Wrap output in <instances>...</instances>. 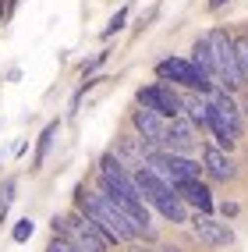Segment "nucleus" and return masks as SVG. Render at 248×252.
<instances>
[{
	"label": "nucleus",
	"instance_id": "19",
	"mask_svg": "<svg viewBox=\"0 0 248 252\" xmlns=\"http://www.w3.org/2000/svg\"><path fill=\"white\" fill-rule=\"evenodd\" d=\"M32 231H36V227H32V220L25 217V220H18V224H14L11 238H14V242H28V238H32Z\"/></svg>",
	"mask_w": 248,
	"mask_h": 252
},
{
	"label": "nucleus",
	"instance_id": "14",
	"mask_svg": "<svg viewBox=\"0 0 248 252\" xmlns=\"http://www.w3.org/2000/svg\"><path fill=\"white\" fill-rule=\"evenodd\" d=\"M181 107L188 110L192 125H209V99L206 96H188V99H181Z\"/></svg>",
	"mask_w": 248,
	"mask_h": 252
},
{
	"label": "nucleus",
	"instance_id": "22",
	"mask_svg": "<svg viewBox=\"0 0 248 252\" xmlns=\"http://www.w3.org/2000/svg\"><path fill=\"white\" fill-rule=\"evenodd\" d=\"M223 4H230V0H209V7H213V11H220Z\"/></svg>",
	"mask_w": 248,
	"mask_h": 252
},
{
	"label": "nucleus",
	"instance_id": "11",
	"mask_svg": "<svg viewBox=\"0 0 248 252\" xmlns=\"http://www.w3.org/2000/svg\"><path fill=\"white\" fill-rule=\"evenodd\" d=\"M131 125H135V131H138V139L145 142V146H160L163 142V117L156 114V110H145V107H138L135 114H131Z\"/></svg>",
	"mask_w": 248,
	"mask_h": 252
},
{
	"label": "nucleus",
	"instance_id": "18",
	"mask_svg": "<svg viewBox=\"0 0 248 252\" xmlns=\"http://www.w3.org/2000/svg\"><path fill=\"white\" fill-rule=\"evenodd\" d=\"M54 135H57V125H46L43 139H39V153H36V163H43V160H46V149H50V142H54Z\"/></svg>",
	"mask_w": 248,
	"mask_h": 252
},
{
	"label": "nucleus",
	"instance_id": "15",
	"mask_svg": "<svg viewBox=\"0 0 248 252\" xmlns=\"http://www.w3.org/2000/svg\"><path fill=\"white\" fill-rule=\"evenodd\" d=\"M192 64L213 78V50H209V39H206V36L195 39V46H192Z\"/></svg>",
	"mask_w": 248,
	"mask_h": 252
},
{
	"label": "nucleus",
	"instance_id": "21",
	"mask_svg": "<svg viewBox=\"0 0 248 252\" xmlns=\"http://www.w3.org/2000/svg\"><path fill=\"white\" fill-rule=\"evenodd\" d=\"M124 22H128V11H117V14H113V22H110V29L103 32V36H113V32H121Z\"/></svg>",
	"mask_w": 248,
	"mask_h": 252
},
{
	"label": "nucleus",
	"instance_id": "3",
	"mask_svg": "<svg viewBox=\"0 0 248 252\" xmlns=\"http://www.w3.org/2000/svg\"><path fill=\"white\" fill-rule=\"evenodd\" d=\"M135 185H138V192H142L145 203L156 206L170 224H185V217H188V213H185V203L174 195V189H170L167 181H160L149 167H138V171H135Z\"/></svg>",
	"mask_w": 248,
	"mask_h": 252
},
{
	"label": "nucleus",
	"instance_id": "25",
	"mask_svg": "<svg viewBox=\"0 0 248 252\" xmlns=\"http://www.w3.org/2000/svg\"><path fill=\"white\" fill-rule=\"evenodd\" d=\"M0 14H4V4H0Z\"/></svg>",
	"mask_w": 248,
	"mask_h": 252
},
{
	"label": "nucleus",
	"instance_id": "9",
	"mask_svg": "<svg viewBox=\"0 0 248 252\" xmlns=\"http://www.w3.org/2000/svg\"><path fill=\"white\" fill-rule=\"evenodd\" d=\"M163 146H167V153H177V157H192L198 149V131L192 121L185 117H174V121L163 128Z\"/></svg>",
	"mask_w": 248,
	"mask_h": 252
},
{
	"label": "nucleus",
	"instance_id": "13",
	"mask_svg": "<svg viewBox=\"0 0 248 252\" xmlns=\"http://www.w3.org/2000/svg\"><path fill=\"white\" fill-rule=\"evenodd\" d=\"M174 195L181 199V203L198 206V213H209L213 210V195H209L206 185H198V181H177L174 185Z\"/></svg>",
	"mask_w": 248,
	"mask_h": 252
},
{
	"label": "nucleus",
	"instance_id": "10",
	"mask_svg": "<svg viewBox=\"0 0 248 252\" xmlns=\"http://www.w3.org/2000/svg\"><path fill=\"white\" fill-rule=\"evenodd\" d=\"M192 234L202 245H209V249H223V245L234 242V231H230L227 224H220V220H213L209 213H198L192 220Z\"/></svg>",
	"mask_w": 248,
	"mask_h": 252
},
{
	"label": "nucleus",
	"instance_id": "8",
	"mask_svg": "<svg viewBox=\"0 0 248 252\" xmlns=\"http://www.w3.org/2000/svg\"><path fill=\"white\" fill-rule=\"evenodd\" d=\"M64 224H68V227H60V231L71 234L75 245H78L82 252H107V249H110V238L89 220V217H71V220H64Z\"/></svg>",
	"mask_w": 248,
	"mask_h": 252
},
{
	"label": "nucleus",
	"instance_id": "24",
	"mask_svg": "<svg viewBox=\"0 0 248 252\" xmlns=\"http://www.w3.org/2000/svg\"><path fill=\"white\" fill-rule=\"evenodd\" d=\"M131 252H153V249H142V245H135V249H131Z\"/></svg>",
	"mask_w": 248,
	"mask_h": 252
},
{
	"label": "nucleus",
	"instance_id": "17",
	"mask_svg": "<svg viewBox=\"0 0 248 252\" xmlns=\"http://www.w3.org/2000/svg\"><path fill=\"white\" fill-rule=\"evenodd\" d=\"M234 54H238V68H241V75L248 82V36H238L234 39Z\"/></svg>",
	"mask_w": 248,
	"mask_h": 252
},
{
	"label": "nucleus",
	"instance_id": "7",
	"mask_svg": "<svg viewBox=\"0 0 248 252\" xmlns=\"http://www.w3.org/2000/svg\"><path fill=\"white\" fill-rule=\"evenodd\" d=\"M138 107H145V110H156L160 117H181V96L170 89V86H145V89H138Z\"/></svg>",
	"mask_w": 248,
	"mask_h": 252
},
{
	"label": "nucleus",
	"instance_id": "1",
	"mask_svg": "<svg viewBox=\"0 0 248 252\" xmlns=\"http://www.w3.org/2000/svg\"><path fill=\"white\" fill-rule=\"evenodd\" d=\"M75 195H78L82 217H89V220L103 231L110 242H131V238H138V231L131 227V220L110 203L103 192H85V189H78Z\"/></svg>",
	"mask_w": 248,
	"mask_h": 252
},
{
	"label": "nucleus",
	"instance_id": "16",
	"mask_svg": "<svg viewBox=\"0 0 248 252\" xmlns=\"http://www.w3.org/2000/svg\"><path fill=\"white\" fill-rule=\"evenodd\" d=\"M117 146H121V153H124L128 160H138V163H142V153H145V142H142V139H135V135H121Z\"/></svg>",
	"mask_w": 248,
	"mask_h": 252
},
{
	"label": "nucleus",
	"instance_id": "20",
	"mask_svg": "<svg viewBox=\"0 0 248 252\" xmlns=\"http://www.w3.org/2000/svg\"><path fill=\"white\" fill-rule=\"evenodd\" d=\"M46 252H78V249H75V245H71L68 238H64V234H57V231H54V238H50Z\"/></svg>",
	"mask_w": 248,
	"mask_h": 252
},
{
	"label": "nucleus",
	"instance_id": "26",
	"mask_svg": "<svg viewBox=\"0 0 248 252\" xmlns=\"http://www.w3.org/2000/svg\"><path fill=\"white\" fill-rule=\"evenodd\" d=\"M245 110H248V103H245Z\"/></svg>",
	"mask_w": 248,
	"mask_h": 252
},
{
	"label": "nucleus",
	"instance_id": "5",
	"mask_svg": "<svg viewBox=\"0 0 248 252\" xmlns=\"http://www.w3.org/2000/svg\"><path fill=\"white\" fill-rule=\"evenodd\" d=\"M145 167L153 171L160 181H167L170 189L177 181H198V163L192 160V157H177V153H149L145 157Z\"/></svg>",
	"mask_w": 248,
	"mask_h": 252
},
{
	"label": "nucleus",
	"instance_id": "12",
	"mask_svg": "<svg viewBox=\"0 0 248 252\" xmlns=\"http://www.w3.org/2000/svg\"><path fill=\"white\" fill-rule=\"evenodd\" d=\"M202 167H206V174H209L213 181H230V178L238 174L234 160H230L220 146H206V149H202Z\"/></svg>",
	"mask_w": 248,
	"mask_h": 252
},
{
	"label": "nucleus",
	"instance_id": "4",
	"mask_svg": "<svg viewBox=\"0 0 248 252\" xmlns=\"http://www.w3.org/2000/svg\"><path fill=\"white\" fill-rule=\"evenodd\" d=\"M209 128L217 135L220 149H230L241 139V110L230 99V93H213L209 96Z\"/></svg>",
	"mask_w": 248,
	"mask_h": 252
},
{
	"label": "nucleus",
	"instance_id": "6",
	"mask_svg": "<svg viewBox=\"0 0 248 252\" xmlns=\"http://www.w3.org/2000/svg\"><path fill=\"white\" fill-rule=\"evenodd\" d=\"M156 75H160L163 82H177V86H188V89H195L198 96L213 93V78H209L206 71H198L192 61H181V57H167V61H160V64H156Z\"/></svg>",
	"mask_w": 248,
	"mask_h": 252
},
{
	"label": "nucleus",
	"instance_id": "23",
	"mask_svg": "<svg viewBox=\"0 0 248 252\" xmlns=\"http://www.w3.org/2000/svg\"><path fill=\"white\" fill-rule=\"evenodd\" d=\"M156 252H181V249H174V245H163V249H156Z\"/></svg>",
	"mask_w": 248,
	"mask_h": 252
},
{
	"label": "nucleus",
	"instance_id": "2",
	"mask_svg": "<svg viewBox=\"0 0 248 252\" xmlns=\"http://www.w3.org/2000/svg\"><path fill=\"white\" fill-rule=\"evenodd\" d=\"M206 39H209V50H213V78L223 86V93L245 89V75H241V68H238L234 39H227L223 29H213Z\"/></svg>",
	"mask_w": 248,
	"mask_h": 252
}]
</instances>
